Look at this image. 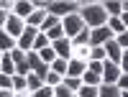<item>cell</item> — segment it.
<instances>
[{
  "label": "cell",
  "instance_id": "obj_4",
  "mask_svg": "<svg viewBox=\"0 0 128 97\" xmlns=\"http://www.w3.org/2000/svg\"><path fill=\"white\" fill-rule=\"evenodd\" d=\"M23 31H26V20L10 13V15H8V20H5V33H8L10 38H16V41H18L20 36H23Z\"/></svg>",
  "mask_w": 128,
  "mask_h": 97
},
{
  "label": "cell",
  "instance_id": "obj_38",
  "mask_svg": "<svg viewBox=\"0 0 128 97\" xmlns=\"http://www.w3.org/2000/svg\"><path fill=\"white\" fill-rule=\"evenodd\" d=\"M115 41H118V46H120L123 51H128V31H123L120 36H115Z\"/></svg>",
  "mask_w": 128,
  "mask_h": 97
},
{
  "label": "cell",
  "instance_id": "obj_7",
  "mask_svg": "<svg viewBox=\"0 0 128 97\" xmlns=\"http://www.w3.org/2000/svg\"><path fill=\"white\" fill-rule=\"evenodd\" d=\"M36 36H38V28H34V26H26V31H23V36H20L18 41H16V49H20V51H34V41H36Z\"/></svg>",
  "mask_w": 128,
  "mask_h": 97
},
{
  "label": "cell",
  "instance_id": "obj_35",
  "mask_svg": "<svg viewBox=\"0 0 128 97\" xmlns=\"http://www.w3.org/2000/svg\"><path fill=\"white\" fill-rule=\"evenodd\" d=\"M0 90H13V77L0 72Z\"/></svg>",
  "mask_w": 128,
  "mask_h": 97
},
{
  "label": "cell",
  "instance_id": "obj_19",
  "mask_svg": "<svg viewBox=\"0 0 128 97\" xmlns=\"http://www.w3.org/2000/svg\"><path fill=\"white\" fill-rule=\"evenodd\" d=\"M98 97H120V90L115 87V84H100Z\"/></svg>",
  "mask_w": 128,
  "mask_h": 97
},
{
  "label": "cell",
  "instance_id": "obj_12",
  "mask_svg": "<svg viewBox=\"0 0 128 97\" xmlns=\"http://www.w3.org/2000/svg\"><path fill=\"white\" fill-rule=\"evenodd\" d=\"M87 72V61H80V59H69L67 64V77H80L82 79V74Z\"/></svg>",
  "mask_w": 128,
  "mask_h": 97
},
{
  "label": "cell",
  "instance_id": "obj_13",
  "mask_svg": "<svg viewBox=\"0 0 128 97\" xmlns=\"http://www.w3.org/2000/svg\"><path fill=\"white\" fill-rule=\"evenodd\" d=\"M105 51H108V61H113V64H120V56H123V49L118 46V41H108L105 44Z\"/></svg>",
  "mask_w": 128,
  "mask_h": 97
},
{
  "label": "cell",
  "instance_id": "obj_39",
  "mask_svg": "<svg viewBox=\"0 0 128 97\" xmlns=\"http://www.w3.org/2000/svg\"><path fill=\"white\" fill-rule=\"evenodd\" d=\"M120 92H128V74H120V79H118V84H115Z\"/></svg>",
  "mask_w": 128,
  "mask_h": 97
},
{
  "label": "cell",
  "instance_id": "obj_26",
  "mask_svg": "<svg viewBox=\"0 0 128 97\" xmlns=\"http://www.w3.org/2000/svg\"><path fill=\"white\" fill-rule=\"evenodd\" d=\"M62 82H64V77H62V74H56V72H49V74H46V79H44V84H46V87H51V90L59 87Z\"/></svg>",
  "mask_w": 128,
  "mask_h": 97
},
{
  "label": "cell",
  "instance_id": "obj_3",
  "mask_svg": "<svg viewBox=\"0 0 128 97\" xmlns=\"http://www.w3.org/2000/svg\"><path fill=\"white\" fill-rule=\"evenodd\" d=\"M80 3H72V0H69V3H64V0H62V3H54V0H49V5H46V13H51V15H56L59 20L62 18H67V15H72V13H80Z\"/></svg>",
  "mask_w": 128,
  "mask_h": 97
},
{
  "label": "cell",
  "instance_id": "obj_17",
  "mask_svg": "<svg viewBox=\"0 0 128 97\" xmlns=\"http://www.w3.org/2000/svg\"><path fill=\"white\" fill-rule=\"evenodd\" d=\"M41 87H44V79H41L38 74H34V72H31L28 77H26V90H28V95H31V92H38Z\"/></svg>",
  "mask_w": 128,
  "mask_h": 97
},
{
  "label": "cell",
  "instance_id": "obj_10",
  "mask_svg": "<svg viewBox=\"0 0 128 97\" xmlns=\"http://www.w3.org/2000/svg\"><path fill=\"white\" fill-rule=\"evenodd\" d=\"M51 49H54L56 51V56L59 59H72V41L67 38V36H64V38H59V41H54V44H51Z\"/></svg>",
  "mask_w": 128,
  "mask_h": 97
},
{
  "label": "cell",
  "instance_id": "obj_36",
  "mask_svg": "<svg viewBox=\"0 0 128 97\" xmlns=\"http://www.w3.org/2000/svg\"><path fill=\"white\" fill-rule=\"evenodd\" d=\"M87 72L100 74V77H102V61H87Z\"/></svg>",
  "mask_w": 128,
  "mask_h": 97
},
{
  "label": "cell",
  "instance_id": "obj_14",
  "mask_svg": "<svg viewBox=\"0 0 128 97\" xmlns=\"http://www.w3.org/2000/svg\"><path fill=\"white\" fill-rule=\"evenodd\" d=\"M105 5V13H108V18H120L123 15V3H118V0H108Z\"/></svg>",
  "mask_w": 128,
  "mask_h": 97
},
{
  "label": "cell",
  "instance_id": "obj_29",
  "mask_svg": "<svg viewBox=\"0 0 128 97\" xmlns=\"http://www.w3.org/2000/svg\"><path fill=\"white\" fill-rule=\"evenodd\" d=\"M54 97H77V92H72L69 87H67V84H59V87H54Z\"/></svg>",
  "mask_w": 128,
  "mask_h": 97
},
{
  "label": "cell",
  "instance_id": "obj_23",
  "mask_svg": "<svg viewBox=\"0 0 128 97\" xmlns=\"http://www.w3.org/2000/svg\"><path fill=\"white\" fill-rule=\"evenodd\" d=\"M72 59H80V61H90V46H72Z\"/></svg>",
  "mask_w": 128,
  "mask_h": 97
},
{
  "label": "cell",
  "instance_id": "obj_45",
  "mask_svg": "<svg viewBox=\"0 0 128 97\" xmlns=\"http://www.w3.org/2000/svg\"><path fill=\"white\" fill-rule=\"evenodd\" d=\"M123 10H128V0H126V3H123Z\"/></svg>",
  "mask_w": 128,
  "mask_h": 97
},
{
  "label": "cell",
  "instance_id": "obj_42",
  "mask_svg": "<svg viewBox=\"0 0 128 97\" xmlns=\"http://www.w3.org/2000/svg\"><path fill=\"white\" fill-rule=\"evenodd\" d=\"M10 13H5V10H0V28H5V20H8Z\"/></svg>",
  "mask_w": 128,
  "mask_h": 97
},
{
  "label": "cell",
  "instance_id": "obj_33",
  "mask_svg": "<svg viewBox=\"0 0 128 97\" xmlns=\"http://www.w3.org/2000/svg\"><path fill=\"white\" fill-rule=\"evenodd\" d=\"M64 84L72 90V92H80V87H82V79L80 77H64Z\"/></svg>",
  "mask_w": 128,
  "mask_h": 97
},
{
  "label": "cell",
  "instance_id": "obj_22",
  "mask_svg": "<svg viewBox=\"0 0 128 97\" xmlns=\"http://www.w3.org/2000/svg\"><path fill=\"white\" fill-rule=\"evenodd\" d=\"M108 28H110V33H113V36H120L123 31H126V26H123V20H120V18H108Z\"/></svg>",
  "mask_w": 128,
  "mask_h": 97
},
{
  "label": "cell",
  "instance_id": "obj_32",
  "mask_svg": "<svg viewBox=\"0 0 128 97\" xmlns=\"http://www.w3.org/2000/svg\"><path fill=\"white\" fill-rule=\"evenodd\" d=\"M36 54H38V56H41V59H44V61L49 64V67H51V61L56 59V51L51 49V46H49V49H44V51H36Z\"/></svg>",
  "mask_w": 128,
  "mask_h": 97
},
{
  "label": "cell",
  "instance_id": "obj_16",
  "mask_svg": "<svg viewBox=\"0 0 128 97\" xmlns=\"http://www.w3.org/2000/svg\"><path fill=\"white\" fill-rule=\"evenodd\" d=\"M46 10H34V13L28 15V20H26V26H34V28H41L44 26V20H46Z\"/></svg>",
  "mask_w": 128,
  "mask_h": 97
},
{
  "label": "cell",
  "instance_id": "obj_27",
  "mask_svg": "<svg viewBox=\"0 0 128 97\" xmlns=\"http://www.w3.org/2000/svg\"><path fill=\"white\" fill-rule=\"evenodd\" d=\"M51 46V41L46 38V33H41L38 31V36H36V41H34V51H44V49H49Z\"/></svg>",
  "mask_w": 128,
  "mask_h": 97
},
{
  "label": "cell",
  "instance_id": "obj_24",
  "mask_svg": "<svg viewBox=\"0 0 128 97\" xmlns=\"http://www.w3.org/2000/svg\"><path fill=\"white\" fill-rule=\"evenodd\" d=\"M72 46L77 49V46H90V28H84L80 36H74L72 38Z\"/></svg>",
  "mask_w": 128,
  "mask_h": 97
},
{
  "label": "cell",
  "instance_id": "obj_5",
  "mask_svg": "<svg viewBox=\"0 0 128 97\" xmlns=\"http://www.w3.org/2000/svg\"><path fill=\"white\" fill-rule=\"evenodd\" d=\"M28 67H31V72H34V74H38L41 79H46V74L51 72V67L38 56L36 51H28Z\"/></svg>",
  "mask_w": 128,
  "mask_h": 97
},
{
  "label": "cell",
  "instance_id": "obj_44",
  "mask_svg": "<svg viewBox=\"0 0 128 97\" xmlns=\"http://www.w3.org/2000/svg\"><path fill=\"white\" fill-rule=\"evenodd\" d=\"M120 20H123V26H126V31H128V10H123V15H120Z\"/></svg>",
  "mask_w": 128,
  "mask_h": 97
},
{
  "label": "cell",
  "instance_id": "obj_6",
  "mask_svg": "<svg viewBox=\"0 0 128 97\" xmlns=\"http://www.w3.org/2000/svg\"><path fill=\"white\" fill-rule=\"evenodd\" d=\"M115 36L110 33L108 26H100V28H90V46H105L108 41H113Z\"/></svg>",
  "mask_w": 128,
  "mask_h": 97
},
{
  "label": "cell",
  "instance_id": "obj_30",
  "mask_svg": "<svg viewBox=\"0 0 128 97\" xmlns=\"http://www.w3.org/2000/svg\"><path fill=\"white\" fill-rule=\"evenodd\" d=\"M46 38L54 44V41H59V38H64V28H62V23L56 26V28H51V31H46Z\"/></svg>",
  "mask_w": 128,
  "mask_h": 97
},
{
  "label": "cell",
  "instance_id": "obj_15",
  "mask_svg": "<svg viewBox=\"0 0 128 97\" xmlns=\"http://www.w3.org/2000/svg\"><path fill=\"white\" fill-rule=\"evenodd\" d=\"M0 51H3V54L16 51V38H10V36L5 33V28H0Z\"/></svg>",
  "mask_w": 128,
  "mask_h": 97
},
{
  "label": "cell",
  "instance_id": "obj_28",
  "mask_svg": "<svg viewBox=\"0 0 128 97\" xmlns=\"http://www.w3.org/2000/svg\"><path fill=\"white\" fill-rule=\"evenodd\" d=\"M59 23H62V20H59L56 15H51V13H49V15H46V20H44V26H41L38 31H41V33H46V31H51V28H56Z\"/></svg>",
  "mask_w": 128,
  "mask_h": 97
},
{
  "label": "cell",
  "instance_id": "obj_31",
  "mask_svg": "<svg viewBox=\"0 0 128 97\" xmlns=\"http://www.w3.org/2000/svg\"><path fill=\"white\" fill-rule=\"evenodd\" d=\"M98 90H100V87H90V84H82V87H80V92H77V97H98Z\"/></svg>",
  "mask_w": 128,
  "mask_h": 97
},
{
  "label": "cell",
  "instance_id": "obj_47",
  "mask_svg": "<svg viewBox=\"0 0 128 97\" xmlns=\"http://www.w3.org/2000/svg\"><path fill=\"white\" fill-rule=\"evenodd\" d=\"M0 64H3V51H0Z\"/></svg>",
  "mask_w": 128,
  "mask_h": 97
},
{
  "label": "cell",
  "instance_id": "obj_9",
  "mask_svg": "<svg viewBox=\"0 0 128 97\" xmlns=\"http://www.w3.org/2000/svg\"><path fill=\"white\" fill-rule=\"evenodd\" d=\"M10 56H13V64H16V74H20V77H28L31 74V67H28V54L26 51H10Z\"/></svg>",
  "mask_w": 128,
  "mask_h": 97
},
{
  "label": "cell",
  "instance_id": "obj_34",
  "mask_svg": "<svg viewBox=\"0 0 128 97\" xmlns=\"http://www.w3.org/2000/svg\"><path fill=\"white\" fill-rule=\"evenodd\" d=\"M13 90H16V92H28V90H26V77L16 74V77H13Z\"/></svg>",
  "mask_w": 128,
  "mask_h": 97
},
{
  "label": "cell",
  "instance_id": "obj_20",
  "mask_svg": "<svg viewBox=\"0 0 128 97\" xmlns=\"http://www.w3.org/2000/svg\"><path fill=\"white\" fill-rule=\"evenodd\" d=\"M105 59H108L105 46H90V61H105Z\"/></svg>",
  "mask_w": 128,
  "mask_h": 97
},
{
  "label": "cell",
  "instance_id": "obj_11",
  "mask_svg": "<svg viewBox=\"0 0 128 97\" xmlns=\"http://www.w3.org/2000/svg\"><path fill=\"white\" fill-rule=\"evenodd\" d=\"M34 0H16V5H13V15H18V18H23V20H28V15L34 13Z\"/></svg>",
  "mask_w": 128,
  "mask_h": 97
},
{
  "label": "cell",
  "instance_id": "obj_41",
  "mask_svg": "<svg viewBox=\"0 0 128 97\" xmlns=\"http://www.w3.org/2000/svg\"><path fill=\"white\" fill-rule=\"evenodd\" d=\"M13 5L16 3H10V0H0V10H5V13H13Z\"/></svg>",
  "mask_w": 128,
  "mask_h": 97
},
{
  "label": "cell",
  "instance_id": "obj_21",
  "mask_svg": "<svg viewBox=\"0 0 128 97\" xmlns=\"http://www.w3.org/2000/svg\"><path fill=\"white\" fill-rule=\"evenodd\" d=\"M82 84L100 87V84H102V77H100V74H92V72H84V74H82Z\"/></svg>",
  "mask_w": 128,
  "mask_h": 97
},
{
  "label": "cell",
  "instance_id": "obj_1",
  "mask_svg": "<svg viewBox=\"0 0 128 97\" xmlns=\"http://www.w3.org/2000/svg\"><path fill=\"white\" fill-rule=\"evenodd\" d=\"M80 15H82V20H84L87 28L108 26V13H105V5L102 3H84L80 8Z\"/></svg>",
  "mask_w": 128,
  "mask_h": 97
},
{
  "label": "cell",
  "instance_id": "obj_8",
  "mask_svg": "<svg viewBox=\"0 0 128 97\" xmlns=\"http://www.w3.org/2000/svg\"><path fill=\"white\" fill-rule=\"evenodd\" d=\"M120 74H123V72H120L118 64H113V61H108V59L102 61V84H118Z\"/></svg>",
  "mask_w": 128,
  "mask_h": 97
},
{
  "label": "cell",
  "instance_id": "obj_37",
  "mask_svg": "<svg viewBox=\"0 0 128 97\" xmlns=\"http://www.w3.org/2000/svg\"><path fill=\"white\" fill-rule=\"evenodd\" d=\"M31 97H54V90H51V87H46V84H44V87H41L38 92H31Z\"/></svg>",
  "mask_w": 128,
  "mask_h": 97
},
{
  "label": "cell",
  "instance_id": "obj_40",
  "mask_svg": "<svg viewBox=\"0 0 128 97\" xmlns=\"http://www.w3.org/2000/svg\"><path fill=\"white\" fill-rule=\"evenodd\" d=\"M118 67H120L123 74H128V51H123V56H120V64H118Z\"/></svg>",
  "mask_w": 128,
  "mask_h": 97
},
{
  "label": "cell",
  "instance_id": "obj_46",
  "mask_svg": "<svg viewBox=\"0 0 128 97\" xmlns=\"http://www.w3.org/2000/svg\"><path fill=\"white\" fill-rule=\"evenodd\" d=\"M120 97H128V92H120Z\"/></svg>",
  "mask_w": 128,
  "mask_h": 97
},
{
  "label": "cell",
  "instance_id": "obj_2",
  "mask_svg": "<svg viewBox=\"0 0 128 97\" xmlns=\"http://www.w3.org/2000/svg\"><path fill=\"white\" fill-rule=\"evenodd\" d=\"M62 28H64V36L72 41L74 36H80L87 26H84V20H82L80 13H72V15H67V18H62Z\"/></svg>",
  "mask_w": 128,
  "mask_h": 97
},
{
  "label": "cell",
  "instance_id": "obj_25",
  "mask_svg": "<svg viewBox=\"0 0 128 97\" xmlns=\"http://www.w3.org/2000/svg\"><path fill=\"white\" fill-rule=\"evenodd\" d=\"M67 64H69L67 59H59V56H56L54 61H51V72H56V74H62V77H67Z\"/></svg>",
  "mask_w": 128,
  "mask_h": 97
},
{
  "label": "cell",
  "instance_id": "obj_43",
  "mask_svg": "<svg viewBox=\"0 0 128 97\" xmlns=\"http://www.w3.org/2000/svg\"><path fill=\"white\" fill-rule=\"evenodd\" d=\"M0 97H16V90H0Z\"/></svg>",
  "mask_w": 128,
  "mask_h": 97
},
{
  "label": "cell",
  "instance_id": "obj_18",
  "mask_svg": "<svg viewBox=\"0 0 128 97\" xmlns=\"http://www.w3.org/2000/svg\"><path fill=\"white\" fill-rule=\"evenodd\" d=\"M0 72L8 74V77H16V64H13V56L10 54H3V64H0Z\"/></svg>",
  "mask_w": 128,
  "mask_h": 97
}]
</instances>
